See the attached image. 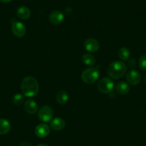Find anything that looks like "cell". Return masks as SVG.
Wrapping results in <instances>:
<instances>
[{"instance_id": "6da1fadb", "label": "cell", "mask_w": 146, "mask_h": 146, "mask_svg": "<svg viewBox=\"0 0 146 146\" xmlns=\"http://www.w3.org/2000/svg\"><path fill=\"white\" fill-rule=\"evenodd\" d=\"M21 90L24 96L27 98L35 97L39 92V83L35 78L28 76L24 78L21 82Z\"/></svg>"}, {"instance_id": "7a4b0ae2", "label": "cell", "mask_w": 146, "mask_h": 146, "mask_svg": "<svg viewBox=\"0 0 146 146\" xmlns=\"http://www.w3.org/2000/svg\"><path fill=\"white\" fill-rule=\"evenodd\" d=\"M127 70L126 64L122 61H115L109 64L108 74L111 79L118 80L123 78Z\"/></svg>"}, {"instance_id": "3957f363", "label": "cell", "mask_w": 146, "mask_h": 146, "mask_svg": "<svg viewBox=\"0 0 146 146\" xmlns=\"http://www.w3.org/2000/svg\"><path fill=\"white\" fill-rule=\"evenodd\" d=\"M100 77V72L98 68L95 67H90V68L86 69L82 73V81L85 83L90 85L97 82Z\"/></svg>"}, {"instance_id": "277c9868", "label": "cell", "mask_w": 146, "mask_h": 146, "mask_svg": "<svg viewBox=\"0 0 146 146\" xmlns=\"http://www.w3.org/2000/svg\"><path fill=\"white\" fill-rule=\"evenodd\" d=\"M98 88L100 92L104 94H109L114 88V82L111 78H103L98 82Z\"/></svg>"}, {"instance_id": "5b68a950", "label": "cell", "mask_w": 146, "mask_h": 146, "mask_svg": "<svg viewBox=\"0 0 146 146\" xmlns=\"http://www.w3.org/2000/svg\"><path fill=\"white\" fill-rule=\"evenodd\" d=\"M53 110L51 107L43 105L40 108L38 112V117L40 120L44 123H48L52 120Z\"/></svg>"}, {"instance_id": "8992f818", "label": "cell", "mask_w": 146, "mask_h": 146, "mask_svg": "<svg viewBox=\"0 0 146 146\" xmlns=\"http://www.w3.org/2000/svg\"><path fill=\"white\" fill-rule=\"evenodd\" d=\"M12 32L17 37H22L25 35L27 29L23 23L19 21H15L12 25Z\"/></svg>"}, {"instance_id": "52a82bcc", "label": "cell", "mask_w": 146, "mask_h": 146, "mask_svg": "<svg viewBox=\"0 0 146 146\" xmlns=\"http://www.w3.org/2000/svg\"><path fill=\"white\" fill-rule=\"evenodd\" d=\"M126 80L130 85H137L140 83L141 76L138 71L135 70H131L126 74Z\"/></svg>"}, {"instance_id": "ba28073f", "label": "cell", "mask_w": 146, "mask_h": 146, "mask_svg": "<svg viewBox=\"0 0 146 146\" xmlns=\"http://www.w3.org/2000/svg\"><path fill=\"white\" fill-rule=\"evenodd\" d=\"M35 135L36 137H40V138H44L47 136L49 135L50 133V127L48 125L44 124V123H41L36 125L35 127Z\"/></svg>"}, {"instance_id": "9c48e42d", "label": "cell", "mask_w": 146, "mask_h": 146, "mask_svg": "<svg viewBox=\"0 0 146 146\" xmlns=\"http://www.w3.org/2000/svg\"><path fill=\"white\" fill-rule=\"evenodd\" d=\"M64 18V14L61 11L54 10L50 13V16H49V21L52 25H58L63 22Z\"/></svg>"}, {"instance_id": "30bf717a", "label": "cell", "mask_w": 146, "mask_h": 146, "mask_svg": "<svg viewBox=\"0 0 146 146\" xmlns=\"http://www.w3.org/2000/svg\"><path fill=\"white\" fill-rule=\"evenodd\" d=\"M84 47L87 51L90 52H95L100 48V44L97 40L94 38H88L84 42Z\"/></svg>"}, {"instance_id": "8fae6325", "label": "cell", "mask_w": 146, "mask_h": 146, "mask_svg": "<svg viewBox=\"0 0 146 146\" xmlns=\"http://www.w3.org/2000/svg\"><path fill=\"white\" fill-rule=\"evenodd\" d=\"M25 110L27 113L29 115H34L38 110V106L35 101L33 100H27L25 102Z\"/></svg>"}, {"instance_id": "7c38bea8", "label": "cell", "mask_w": 146, "mask_h": 146, "mask_svg": "<svg viewBox=\"0 0 146 146\" xmlns=\"http://www.w3.org/2000/svg\"><path fill=\"white\" fill-rule=\"evenodd\" d=\"M65 127V122L61 117H55L50 121V127L54 130L60 131Z\"/></svg>"}, {"instance_id": "4fadbf2b", "label": "cell", "mask_w": 146, "mask_h": 146, "mask_svg": "<svg viewBox=\"0 0 146 146\" xmlns=\"http://www.w3.org/2000/svg\"><path fill=\"white\" fill-rule=\"evenodd\" d=\"M17 17L19 19H22V20H26V19H29L30 17V9L28 7H20L17 10Z\"/></svg>"}, {"instance_id": "5bb4252c", "label": "cell", "mask_w": 146, "mask_h": 146, "mask_svg": "<svg viewBox=\"0 0 146 146\" xmlns=\"http://www.w3.org/2000/svg\"><path fill=\"white\" fill-rule=\"evenodd\" d=\"M11 124L7 120L0 118V135H6L10 131Z\"/></svg>"}, {"instance_id": "9a60e30c", "label": "cell", "mask_w": 146, "mask_h": 146, "mask_svg": "<svg viewBox=\"0 0 146 146\" xmlns=\"http://www.w3.org/2000/svg\"><path fill=\"white\" fill-rule=\"evenodd\" d=\"M116 91L118 94L121 95H126L130 91V86L125 82H120L117 84L115 87Z\"/></svg>"}, {"instance_id": "2e32d148", "label": "cell", "mask_w": 146, "mask_h": 146, "mask_svg": "<svg viewBox=\"0 0 146 146\" xmlns=\"http://www.w3.org/2000/svg\"><path fill=\"white\" fill-rule=\"evenodd\" d=\"M56 100L60 105H64L68 101L69 95L65 90H60L56 95Z\"/></svg>"}, {"instance_id": "e0dca14e", "label": "cell", "mask_w": 146, "mask_h": 146, "mask_svg": "<svg viewBox=\"0 0 146 146\" xmlns=\"http://www.w3.org/2000/svg\"><path fill=\"white\" fill-rule=\"evenodd\" d=\"M117 54H118V57L120 60H123V61H126L130 57V52L126 47H122V48L119 50Z\"/></svg>"}, {"instance_id": "ac0fdd59", "label": "cell", "mask_w": 146, "mask_h": 146, "mask_svg": "<svg viewBox=\"0 0 146 146\" xmlns=\"http://www.w3.org/2000/svg\"><path fill=\"white\" fill-rule=\"evenodd\" d=\"M82 62L88 66H92L95 64V57L91 54H85L82 56Z\"/></svg>"}, {"instance_id": "d6986e66", "label": "cell", "mask_w": 146, "mask_h": 146, "mask_svg": "<svg viewBox=\"0 0 146 146\" xmlns=\"http://www.w3.org/2000/svg\"><path fill=\"white\" fill-rule=\"evenodd\" d=\"M12 101H13V103L16 105H22L24 101H25L24 95L20 93L16 94V95H14L13 98H12Z\"/></svg>"}, {"instance_id": "ffe728a7", "label": "cell", "mask_w": 146, "mask_h": 146, "mask_svg": "<svg viewBox=\"0 0 146 146\" xmlns=\"http://www.w3.org/2000/svg\"><path fill=\"white\" fill-rule=\"evenodd\" d=\"M138 65L140 70L146 71V54L142 55L138 61Z\"/></svg>"}, {"instance_id": "44dd1931", "label": "cell", "mask_w": 146, "mask_h": 146, "mask_svg": "<svg viewBox=\"0 0 146 146\" xmlns=\"http://www.w3.org/2000/svg\"><path fill=\"white\" fill-rule=\"evenodd\" d=\"M127 65H128L129 67L133 68V67H135L136 65V60L133 58L130 59V60H128V62H127Z\"/></svg>"}, {"instance_id": "7402d4cb", "label": "cell", "mask_w": 146, "mask_h": 146, "mask_svg": "<svg viewBox=\"0 0 146 146\" xmlns=\"http://www.w3.org/2000/svg\"><path fill=\"white\" fill-rule=\"evenodd\" d=\"M19 146H32V145H31L29 142L24 141V142H22V143H20Z\"/></svg>"}, {"instance_id": "603a6c76", "label": "cell", "mask_w": 146, "mask_h": 146, "mask_svg": "<svg viewBox=\"0 0 146 146\" xmlns=\"http://www.w3.org/2000/svg\"><path fill=\"white\" fill-rule=\"evenodd\" d=\"M12 0H0V2H3V3H7V2H11Z\"/></svg>"}, {"instance_id": "cb8c5ba5", "label": "cell", "mask_w": 146, "mask_h": 146, "mask_svg": "<svg viewBox=\"0 0 146 146\" xmlns=\"http://www.w3.org/2000/svg\"><path fill=\"white\" fill-rule=\"evenodd\" d=\"M36 146H49L47 144H44V143H42V144H40L38 145H36Z\"/></svg>"}, {"instance_id": "d4e9b609", "label": "cell", "mask_w": 146, "mask_h": 146, "mask_svg": "<svg viewBox=\"0 0 146 146\" xmlns=\"http://www.w3.org/2000/svg\"><path fill=\"white\" fill-rule=\"evenodd\" d=\"M145 83H146V76H145Z\"/></svg>"}]
</instances>
